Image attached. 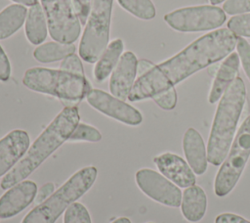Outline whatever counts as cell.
Masks as SVG:
<instances>
[{"label": "cell", "instance_id": "27", "mask_svg": "<svg viewBox=\"0 0 250 223\" xmlns=\"http://www.w3.org/2000/svg\"><path fill=\"white\" fill-rule=\"evenodd\" d=\"M236 50L242 64V67L248 79L250 80V43L243 37H237Z\"/></svg>", "mask_w": 250, "mask_h": 223}, {"label": "cell", "instance_id": "20", "mask_svg": "<svg viewBox=\"0 0 250 223\" xmlns=\"http://www.w3.org/2000/svg\"><path fill=\"white\" fill-rule=\"evenodd\" d=\"M47 21L44 10L39 3L31 6L25 22V35L30 43L38 45L47 36Z\"/></svg>", "mask_w": 250, "mask_h": 223}, {"label": "cell", "instance_id": "19", "mask_svg": "<svg viewBox=\"0 0 250 223\" xmlns=\"http://www.w3.org/2000/svg\"><path fill=\"white\" fill-rule=\"evenodd\" d=\"M123 47L121 39H115L107 45L94 67V76L96 80L100 82L104 81L113 71L121 57Z\"/></svg>", "mask_w": 250, "mask_h": 223}, {"label": "cell", "instance_id": "16", "mask_svg": "<svg viewBox=\"0 0 250 223\" xmlns=\"http://www.w3.org/2000/svg\"><path fill=\"white\" fill-rule=\"evenodd\" d=\"M183 150L188 165L196 175H202L207 170V148L197 130L190 127L183 137Z\"/></svg>", "mask_w": 250, "mask_h": 223}, {"label": "cell", "instance_id": "11", "mask_svg": "<svg viewBox=\"0 0 250 223\" xmlns=\"http://www.w3.org/2000/svg\"><path fill=\"white\" fill-rule=\"evenodd\" d=\"M86 99L97 111L125 124L135 126L143 121V116L137 109L101 89H91Z\"/></svg>", "mask_w": 250, "mask_h": 223}, {"label": "cell", "instance_id": "4", "mask_svg": "<svg viewBox=\"0 0 250 223\" xmlns=\"http://www.w3.org/2000/svg\"><path fill=\"white\" fill-rule=\"evenodd\" d=\"M98 175L95 166H86L75 172L47 200L37 204L21 223H55L62 213L81 198L94 184Z\"/></svg>", "mask_w": 250, "mask_h": 223}, {"label": "cell", "instance_id": "6", "mask_svg": "<svg viewBox=\"0 0 250 223\" xmlns=\"http://www.w3.org/2000/svg\"><path fill=\"white\" fill-rule=\"evenodd\" d=\"M250 157V115H248L232 141L227 157L221 164L215 180L214 193L218 197L229 195L237 184Z\"/></svg>", "mask_w": 250, "mask_h": 223}, {"label": "cell", "instance_id": "9", "mask_svg": "<svg viewBox=\"0 0 250 223\" xmlns=\"http://www.w3.org/2000/svg\"><path fill=\"white\" fill-rule=\"evenodd\" d=\"M50 35L57 42L72 44L80 35L81 22L72 0H41Z\"/></svg>", "mask_w": 250, "mask_h": 223}, {"label": "cell", "instance_id": "5", "mask_svg": "<svg viewBox=\"0 0 250 223\" xmlns=\"http://www.w3.org/2000/svg\"><path fill=\"white\" fill-rule=\"evenodd\" d=\"M22 83L30 90L69 102L81 101L92 89L91 84L83 75L46 67L27 69Z\"/></svg>", "mask_w": 250, "mask_h": 223}, {"label": "cell", "instance_id": "31", "mask_svg": "<svg viewBox=\"0 0 250 223\" xmlns=\"http://www.w3.org/2000/svg\"><path fill=\"white\" fill-rule=\"evenodd\" d=\"M72 2L80 22L86 24L90 13L91 0H72Z\"/></svg>", "mask_w": 250, "mask_h": 223}, {"label": "cell", "instance_id": "2", "mask_svg": "<svg viewBox=\"0 0 250 223\" xmlns=\"http://www.w3.org/2000/svg\"><path fill=\"white\" fill-rule=\"evenodd\" d=\"M76 107H65L28 148L22 158L2 178L0 187L8 190L25 180L48 156L67 141L79 123Z\"/></svg>", "mask_w": 250, "mask_h": 223}, {"label": "cell", "instance_id": "21", "mask_svg": "<svg viewBox=\"0 0 250 223\" xmlns=\"http://www.w3.org/2000/svg\"><path fill=\"white\" fill-rule=\"evenodd\" d=\"M26 17L25 7L12 4L0 12V39H5L21 28Z\"/></svg>", "mask_w": 250, "mask_h": 223}, {"label": "cell", "instance_id": "12", "mask_svg": "<svg viewBox=\"0 0 250 223\" xmlns=\"http://www.w3.org/2000/svg\"><path fill=\"white\" fill-rule=\"evenodd\" d=\"M37 185L30 180H23L9 188L0 197V218H11L26 208L35 199Z\"/></svg>", "mask_w": 250, "mask_h": 223}, {"label": "cell", "instance_id": "1", "mask_svg": "<svg viewBox=\"0 0 250 223\" xmlns=\"http://www.w3.org/2000/svg\"><path fill=\"white\" fill-rule=\"evenodd\" d=\"M236 43L237 36L229 28H220L198 37L172 58L138 77L128 100L136 102L152 98L174 87L200 69L226 58L236 47Z\"/></svg>", "mask_w": 250, "mask_h": 223}, {"label": "cell", "instance_id": "17", "mask_svg": "<svg viewBox=\"0 0 250 223\" xmlns=\"http://www.w3.org/2000/svg\"><path fill=\"white\" fill-rule=\"evenodd\" d=\"M239 63L240 60L237 53H230L222 63L208 95V102L210 104L217 103L237 77Z\"/></svg>", "mask_w": 250, "mask_h": 223}, {"label": "cell", "instance_id": "37", "mask_svg": "<svg viewBox=\"0 0 250 223\" xmlns=\"http://www.w3.org/2000/svg\"><path fill=\"white\" fill-rule=\"evenodd\" d=\"M111 223H131V221L126 217H120V218H117L116 220H114Z\"/></svg>", "mask_w": 250, "mask_h": 223}, {"label": "cell", "instance_id": "38", "mask_svg": "<svg viewBox=\"0 0 250 223\" xmlns=\"http://www.w3.org/2000/svg\"><path fill=\"white\" fill-rule=\"evenodd\" d=\"M210 1V3L212 4V5H218V4H221V3H223L224 1H226V0H209Z\"/></svg>", "mask_w": 250, "mask_h": 223}, {"label": "cell", "instance_id": "13", "mask_svg": "<svg viewBox=\"0 0 250 223\" xmlns=\"http://www.w3.org/2000/svg\"><path fill=\"white\" fill-rule=\"evenodd\" d=\"M137 66L138 61L134 53L127 51L121 55L109 80V90L114 97L122 101L128 99L135 83Z\"/></svg>", "mask_w": 250, "mask_h": 223}, {"label": "cell", "instance_id": "3", "mask_svg": "<svg viewBox=\"0 0 250 223\" xmlns=\"http://www.w3.org/2000/svg\"><path fill=\"white\" fill-rule=\"evenodd\" d=\"M245 101V83L236 77L220 99L214 115L207 143V158L211 164L219 166L227 157Z\"/></svg>", "mask_w": 250, "mask_h": 223}, {"label": "cell", "instance_id": "14", "mask_svg": "<svg viewBox=\"0 0 250 223\" xmlns=\"http://www.w3.org/2000/svg\"><path fill=\"white\" fill-rule=\"evenodd\" d=\"M30 140L24 130L16 129L0 139V177L5 176L25 155Z\"/></svg>", "mask_w": 250, "mask_h": 223}, {"label": "cell", "instance_id": "18", "mask_svg": "<svg viewBox=\"0 0 250 223\" xmlns=\"http://www.w3.org/2000/svg\"><path fill=\"white\" fill-rule=\"evenodd\" d=\"M181 209L188 221L192 223L200 221L207 209V197L204 190L197 185L186 188L182 195Z\"/></svg>", "mask_w": 250, "mask_h": 223}, {"label": "cell", "instance_id": "34", "mask_svg": "<svg viewBox=\"0 0 250 223\" xmlns=\"http://www.w3.org/2000/svg\"><path fill=\"white\" fill-rule=\"evenodd\" d=\"M55 191V185L53 183H46L45 185H43L39 191H37L36 197L34 199L36 204H40L41 202H43L45 200H47Z\"/></svg>", "mask_w": 250, "mask_h": 223}, {"label": "cell", "instance_id": "22", "mask_svg": "<svg viewBox=\"0 0 250 223\" xmlns=\"http://www.w3.org/2000/svg\"><path fill=\"white\" fill-rule=\"evenodd\" d=\"M75 52L73 44L61 42H47L38 46L34 52V58L41 63H53L59 60H63L65 57Z\"/></svg>", "mask_w": 250, "mask_h": 223}, {"label": "cell", "instance_id": "7", "mask_svg": "<svg viewBox=\"0 0 250 223\" xmlns=\"http://www.w3.org/2000/svg\"><path fill=\"white\" fill-rule=\"evenodd\" d=\"M113 0H91L86 26L79 44V55L96 63L107 47Z\"/></svg>", "mask_w": 250, "mask_h": 223}, {"label": "cell", "instance_id": "28", "mask_svg": "<svg viewBox=\"0 0 250 223\" xmlns=\"http://www.w3.org/2000/svg\"><path fill=\"white\" fill-rule=\"evenodd\" d=\"M153 101L159 106L161 109L170 111L173 110L176 107L177 104V92L174 87L159 93L152 97Z\"/></svg>", "mask_w": 250, "mask_h": 223}, {"label": "cell", "instance_id": "24", "mask_svg": "<svg viewBox=\"0 0 250 223\" xmlns=\"http://www.w3.org/2000/svg\"><path fill=\"white\" fill-rule=\"evenodd\" d=\"M63 223H92L87 208L80 202L71 203L63 215Z\"/></svg>", "mask_w": 250, "mask_h": 223}, {"label": "cell", "instance_id": "23", "mask_svg": "<svg viewBox=\"0 0 250 223\" xmlns=\"http://www.w3.org/2000/svg\"><path fill=\"white\" fill-rule=\"evenodd\" d=\"M119 5L142 20H151L156 15L155 6L151 0H117Z\"/></svg>", "mask_w": 250, "mask_h": 223}, {"label": "cell", "instance_id": "35", "mask_svg": "<svg viewBox=\"0 0 250 223\" xmlns=\"http://www.w3.org/2000/svg\"><path fill=\"white\" fill-rule=\"evenodd\" d=\"M153 67H154V65L151 62L147 61V60H140V61H138V66H137V75H138V77H140L143 74L146 73Z\"/></svg>", "mask_w": 250, "mask_h": 223}, {"label": "cell", "instance_id": "10", "mask_svg": "<svg viewBox=\"0 0 250 223\" xmlns=\"http://www.w3.org/2000/svg\"><path fill=\"white\" fill-rule=\"evenodd\" d=\"M136 183L142 192L151 200L171 207H179L182 192L178 186L162 174L148 168L140 169L135 175Z\"/></svg>", "mask_w": 250, "mask_h": 223}, {"label": "cell", "instance_id": "25", "mask_svg": "<svg viewBox=\"0 0 250 223\" xmlns=\"http://www.w3.org/2000/svg\"><path fill=\"white\" fill-rule=\"evenodd\" d=\"M228 28L237 37L250 38V13L231 17L227 22Z\"/></svg>", "mask_w": 250, "mask_h": 223}, {"label": "cell", "instance_id": "30", "mask_svg": "<svg viewBox=\"0 0 250 223\" xmlns=\"http://www.w3.org/2000/svg\"><path fill=\"white\" fill-rule=\"evenodd\" d=\"M60 69L84 76V70H83L82 63H81L79 57L77 55H75L74 53L65 57L62 60V64L60 66Z\"/></svg>", "mask_w": 250, "mask_h": 223}, {"label": "cell", "instance_id": "29", "mask_svg": "<svg viewBox=\"0 0 250 223\" xmlns=\"http://www.w3.org/2000/svg\"><path fill=\"white\" fill-rule=\"evenodd\" d=\"M223 10L228 15H241L250 13V0H226Z\"/></svg>", "mask_w": 250, "mask_h": 223}, {"label": "cell", "instance_id": "15", "mask_svg": "<svg viewBox=\"0 0 250 223\" xmlns=\"http://www.w3.org/2000/svg\"><path fill=\"white\" fill-rule=\"evenodd\" d=\"M160 173L180 188H188L196 183L195 173L180 156L164 153L153 158Z\"/></svg>", "mask_w": 250, "mask_h": 223}, {"label": "cell", "instance_id": "33", "mask_svg": "<svg viewBox=\"0 0 250 223\" xmlns=\"http://www.w3.org/2000/svg\"><path fill=\"white\" fill-rule=\"evenodd\" d=\"M215 223H250V221L241 217L240 215L225 212V213L219 214L216 217Z\"/></svg>", "mask_w": 250, "mask_h": 223}, {"label": "cell", "instance_id": "26", "mask_svg": "<svg viewBox=\"0 0 250 223\" xmlns=\"http://www.w3.org/2000/svg\"><path fill=\"white\" fill-rule=\"evenodd\" d=\"M102 139L101 132L86 123H78L72 134L70 135L67 141L75 142V141H88V142H98Z\"/></svg>", "mask_w": 250, "mask_h": 223}, {"label": "cell", "instance_id": "39", "mask_svg": "<svg viewBox=\"0 0 250 223\" xmlns=\"http://www.w3.org/2000/svg\"><path fill=\"white\" fill-rule=\"evenodd\" d=\"M148 223H153V222H148Z\"/></svg>", "mask_w": 250, "mask_h": 223}, {"label": "cell", "instance_id": "32", "mask_svg": "<svg viewBox=\"0 0 250 223\" xmlns=\"http://www.w3.org/2000/svg\"><path fill=\"white\" fill-rule=\"evenodd\" d=\"M11 74V66L4 50L0 46V80L6 81Z\"/></svg>", "mask_w": 250, "mask_h": 223}, {"label": "cell", "instance_id": "8", "mask_svg": "<svg viewBox=\"0 0 250 223\" xmlns=\"http://www.w3.org/2000/svg\"><path fill=\"white\" fill-rule=\"evenodd\" d=\"M225 11L214 5H199L180 8L164 16V21L173 29L181 32H197L219 28L226 22Z\"/></svg>", "mask_w": 250, "mask_h": 223}, {"label": "cell", "instance_id": "36", "mask_svg": "<svg viewBox=\"0 0 250 223\" xmlns=\"http://www.w3.org/2000/svg\"><path fill=\"white\" fill-rule=\"evenodd\" d=\"M19 4H22V5H26V6H33L35 4H37V0H13Z\"/></svg>", "mask_w": 250, "mask_h": 223}]
</instances>
